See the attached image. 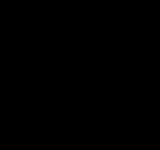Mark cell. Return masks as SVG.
Wrapping results in <instances>:
<instances>
[]
</instances>
